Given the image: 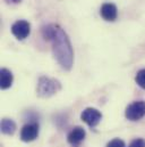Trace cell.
Returning <instances> with one entry per match:
<instances>
[{"mask_svg": "<svg viewBox=\"0 0 145 147\" xmlns=\"http://www.w3.org/2000/svg\"><path fill=\"white\" fill-rule=\"evenodd\" d=\"M42 34L45 40L52 43V51L59 65L64 70L69 71L74 63V51L71 41L64 30L56 24H50L43 28Z\"/></svg>", "mask_w": 145, "mask_h": 147, "instance_id": "cell-1", "label": "cell"}, {"mask_svg": "<svg viewBox=\"0 0 145 147\" xmlns=\"http://www.w3.org/2000/svg\"><path fill=\"white\" fill-rule=\"evenodd\" d=\"M61 89V84L58 80L47 78V76H41L37 82V95L40 97H50L55 94H57Z\"/></svg>", "mask_w": 145, "mask_h": 147, "instance_id": "cell-2", "label": "cell"}, {"mask_svg": "<svg viewBox=\"0 0 145 147\" xmlns=\"http://www.w3.org/2000/svg\"><path fill=\"white\" fill-rule=\"evenodd\" d=\"M145 115V102L137 100L127 106L125 116L130 121H138Z\"/></svg>", "mask_w": 145, "mask_h": 147, "instance_id": "cell-3", "label": "cell"}, {"mask_svg": "<svg viewBox=\"0 0 145 147\" xmlns=\"http://www.w3.org/2000/svg\"><path fill=\"white\" fill-rule=\"evenodd\" d=\"M80 119L82 121H84L88 127L91 128H94L96 127L101 119H102V114L100 111H98L96 109H93V107H87L80 114Z\"/></svg>", "mask_w": 145, "mask_h": 147, "instance_id": "cell-4", "label": "cell"}, {"mask_svg": "<svg viewBox=\"0 0 145 147\" xmlns=\"http://www.w3.org/2000/svg\"><path fill=\"white\" fill-rule=\"evenodd\" d=\"M11 33L17 38L18 40H24L27 38L31 33V25L27 21L19 20L15 22L11 26Z\"/></svg>", "mask_w": 145, "mask_h": 147, "instance_id": "cell-5", "label": "cell"}, {"mask_svg": "<svg viewBox=\"0 0 145 147\" xmlns=\"http://www.w3.org/2000/svg\"><path fill=\"white\" fill-rule=\"evenodd\" d=\"M39 136V124L35 122L27 123L22 128L21 131V139L25 143H30L35 140Z\"/></svg>", "mask_w": 145, "mask_h": 147, "instance_id": "cell-6", "label": "cell"}, {"mask_svg": "<svg viewBox=\"0 0 145 147\" xmlns=\"http://www.w3.org/2000/svg\"><path fill=\"white\" fill-rule=\"evenodd\" d=\"M100 14H101V16H102V18L104 21L113 22L117 18L118 10H117L116 5H113L111 2H106V3L102 5L101 10H100Z\"/></svg>", "mask_w": 145, "mask_h": 147, "instance_id": "cell-7", "label": "cell"}, {"mask_svg": "<svg viewBox=\"0 0 145 147\" xmlns=\"http://www.w3.org/2000/svg\"><path fill=\"white\" fill-rule=\"evenodd\" d=\"M85 136H86V132H85V130L82 127H75L72 131L68 134L67 139H68V143L71 145L78 146L84 140Z\"/></svg>", "mask_w": 145, "mask_h": 147, "instance_id": "cell-8", "label": "cell"}, {"mask_svg": "<svg viewBox=\"0 0 145 147\" xmlns=\"http://www.w3.org/2000/svg\"><path fill=\"white\" fill-rule=\"evenodd\" d=\"M0 74H1V81H0L1 89H8V88H10L11 84H13V80H14L13 73L8 69H2Z\"/></svg>", "mask_w": 145, "mask_h": 147, "instance_id": "cell-9", "label": "cell"}, {"mask_svg": "<svg viewBox=\"0 0 145 147\" xmlns=\"http://www.w3.org/2000/svg\"><path fill=\"white\" fill-rule=\"evenodd\" d=\"M1 131L5 135H14L16 131V123L10 119H3L1 121Z\"/></svg>", "mask_w": 145, "mask_h": 147, "instance_id": "cell-10", "label": "cell"}, {"mask_svg": "<svg viewBox=\"0 0 145 147\" xmlns=\"http://www.w3.org/2000/svg\"><path fill=\"white\" fill-rule=\"evenodd\" d=\"M135 81H136V83H137L141 88L145 89V69L140 70V71L137 72L136 76H135Z\"/></svg>", "mask_w": 145, "mask_h": 147, "instance_id": "cell-11", "label": "cell"}, {"mask_svg": "<svg viewBox=\"0 0 145 147\" xmlns=\"http://www.w3.org/2000/svg\"><path fill=\"white\" fill-rule=\"evenodd\" d=\"M107 147H126V144L121 139L114 138V139H112L111 142H109L107 144Z\"/></svg>", "mask_w": 145, "mask_h": 147, "instance_id": "cell-12", "label": "cell"}, {"mask_svg": "<svg viewBox=\"0 0 145 147\" xmlns=\"http://www.w3.org/2000/svg\"><path fill=\"white\" fill-rule=\"evenodd\" d=\"M128 147H145V140L142 138H137L130 143Z\"/></svg>", "mask_w": 145, "mask_h": 147, "instance_id": "cell-13", "label": "cell"}, {"mask_svg": "<svg viewBox=\"0 0 145 147\" xmlns=\"http://www.w3.org/2000/svg\"><path fill=\"white\" fill-rule=\"evenodd\" d=\"M9 1H11V2H14V3H18V2H21L22 0H9Z\"/></svg>", "mask_w": 145, "mask_h": 147, "instance_id": "cell-14", "label": "cell"}]
</instances>
